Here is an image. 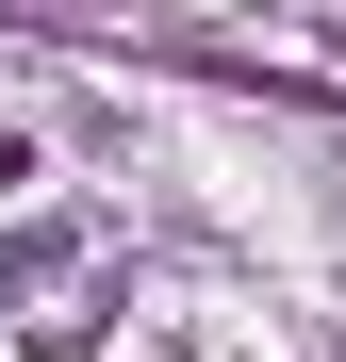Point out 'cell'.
Here are the masks:
<instances>
[{
  "label": "cell",
  "mask_w": 346,
  "mask_h": 362,
  "mask_svg": "<svg viewBox=\"0 0 346 362\" xmlns=\"http://www.w3.org/2000/svg\"><path fill=\"white\" fill-rule=\"evenodd\" d=\"M0 329L17 346H99L115 329V264H99V230H17V247H0Z\"/></svg>",
  "instance_id": "6da1fadb"
}]
</instances>
